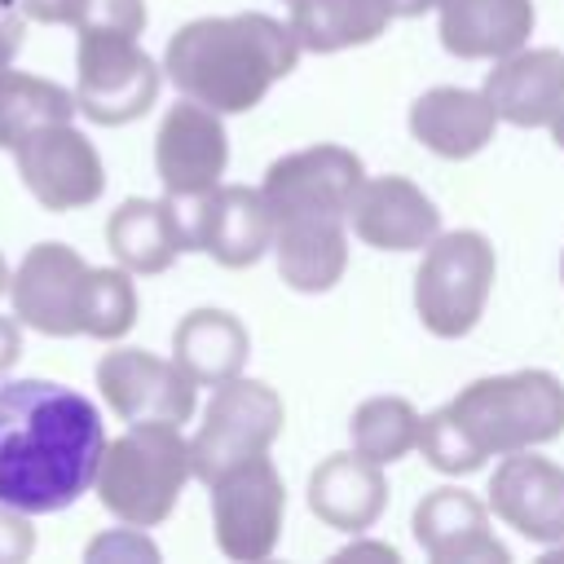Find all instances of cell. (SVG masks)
Wrapping results in <instances>:
<instances>
[{"label": "cell", "mask_w": 564, "mask_h": 564, "mask_svg": "<svg viewBox=\"0 0 564 564\" xmlns=\"http://www.w3.org/2000/svg\"><path fill=\"white\" fill-rule=\"evenodd\" d=\"M106 454L97 405L53 379H13L0 388V502L48 516L79 502Z\"/></svg>", "instance_id": "obj_1"}, {"label": "cell", "mask_w": 564, "mask_h": 564, "mask_svg": "<svg viewBox=\"0 0 564 564\" xmlns=\"http://www.w3.org/2000/svg\"><path fill=\"white\" fill-rule=\"evenodd\" d=\"M564 432V383L551 370H511L467 383L423 414L419 449L445 476H471L489 458L546 445Z\"/></svg>", "instance_id": "obj_2"}, {"label": "cell", "mask_w": 564, "mask_h": 564, "mask_svg": "<svg viewBox=\"0 0 564 564\" xmlns=\"http://www.w3.org/2000/svg\"><path fill=\"white\" fill-rule=\"evenodd\" d=\"M300 53L304 48L291 22L269 13L194 18L167 40L163 75L189 101H203L220 115H247L278 79L295 70Z\"/></svg>", "instance_id": "obj_3"}, {"label": "cell", "mask_w": 564, "mask_h": 564, "mask_svg": "<svg viewBox=\"0 0 564 564\" xmlns=\"http://www.w3.org/2000/svg\"><path fill=\"white\" fill-rule=\"evenodd\" d=\"M189 476L194 467L181 423H128L123 436L106 441L93 489L119 524L154 529L172 516Z\"/></svg>", "instance_id": "obj_4"}, {"label": "cell", "mask_w": 564, "mask_h": 564, "mask_svg": "<svg viewBox=\"0 0 564 564\" xmlns=\"http://www.w3.org/2000/svg\"><path fill=\"white\" fill-rule=\"evenodd\" d=\"M494 278H498V256L485 234L476 229L436 234L414 269V313L423 330L436 339L471 335L476 322L485 317Z\"/></svg>", "instance_id": "obj_5"}, {"label": "cell", "mask_w": 564, "mask_h": 564, "mask_svg": "<svg viewBox=\"0 0 564 564\" xmlns=\"http://www.w3.org/2000/svg\"><path fill=\"white\" fill-rule=\"evenodd\" d=\"M282 423H286V405L264 379L238 375V379L216 383V392L203 410V423L189 436L194 480L212 485L225 471L269 454V445L282 436Z\"/></svg>", "instance_id": "obj_6"}, {"label": "cell", "mask_w": 564, "mask_h": 564, "mask_svg": "<svg viewBox=\"0 0 564 564\" xmlns=\"http://www.w3.org/2000/svg\"><path fill=\"white\" fill-rule=\"evenodd\" d=\"M163 84V66L137 44V35L79 26L75 44V101L101 128L141 119Z\"/></svg>", "instance_id": "obj_7"}, {"label": "cell", "mask_w": 564, "mask_h": 564, "mask_svg": "<svg viewBox=\"0 0 564 564\" xmlns=\"http://www.w3.org/2000/svg\"><path fill=\"white\" fill-rule=\"evenodd\" d=\"M207 489H212V529H216L220 555L238 564L269 560L286 520V489L269 454L225 471Z\"/></svg>", "instance_id": "obj_8"}, {"label": "cell", "mask_w": 564, "mask_h": 564, "mask_svg": "<svg viewBox=\"0 0 564 564\" xmlns=\"http://www.w3.org/2000/svg\"><path fill=\"white\" fill-rule=\"evenodd\" d=\"M13 163L31 198L48 212H79L97 203L106 189L101 154L75 123L35 128L13 145Z\"/></svg>", "instance_id": "obj_9"}, {"label": "cell", "mask_w": 564, "mask_h": 564, "mask_svg": "<svg viewBox=\"0 0 564 564\" xmlns=\"http://www.w3.org/2000/svg\"><path fill=\"white\" fill-rule=\"evenodd\" d=\"M361 181H366L361 159L348 145L322 141V145H304V150H291V154L273 159L264 181H260V189H264V198L273 207V220L308 216V212L348 220Z\"/></svg>", "instance_id": "obj_10"}, {"label": "cell", "mask_w": 564, "mask_h": 564, "mask_svg": "<svg viewBox=\"0 0 564 564\" xmlns=\"http://www.w3.org/2000/svg\"><path fill=\"white\" fill-rule=\"evenodd\" d=\"M93 264L66 242H35L9 278L13 317L40 335H84V286Z\"/></svg>", "instance_id": "obj_11"}, {"label": "cell", "mask_w": 564, "mask_h": 564, "mask_svg": "<svg viewBox=\"0 0 564 564\" xmlns=\"http://www.w3.org/2000/svg\"><path fill=\"white\" fill-rule=\"evenodd\" d=\"M97 388L123 423H189L198 383L176 366V357H154L145 348H115L97 361Z\"/></svg>", "instance_id": "obj_12"}, {"label": "cell", "mask_w": 564, "mask_h": 564, "mask_svg": "<svg viewBox=\"0 0 564 564\" xmlns=\"http://www.w3.org/2000/svg\"><path fill=\"white\" fill-rule=\"evenodd\" d=\"M225 163H229V137L220 110L181 97L154 132V172L163 181V194L172 198L212 194L225 176Z\"/></svg>", "instance_id": "obj_13"}, {"label": "cell", "mask_w": 564, "mask_h": 564, "mask_svg": "<svg viewBox=\"0 0 564 564\" xmlns=\"http://www.w3.org/2000/svg\"><path fill=\"white\" fill-rule=\"evenodd\" d=\"M489 511L529 542H564V467L533 449L502 454L489 480Z\"/></svg>", "instance_id": "obj_14"}, {"label": "cell", "mask_w": 564, "mask_h": 564, "mask_svg": "<svg viewBox=\"0 0 564 564\" xmlns=\"http://www.w3.org/2000/svg\"><path fill=\"white\" fill-rule=\"evenodd\" d=\"M410 529L432 564H507L511 560V551L489 533V507L458 485H441L423 494Z\"/></svg>", "instance_id": "obj_15"}, {"label": "cell", "mask_w": 564, "mask_h": 564, "mask_svg": "<svg viewBox=\"0 0 564 564\" xmlns=\"http://www.w3.org/2000/svg\"><path fill=\"white\" fill-rule=\"evenodd\" d=\"M348 220L375 251H423L441 234L436 203L410 176H366Z\"/></svg>", "instance_id": "obj_16"}, {"label": "cell", "mask_w": 564, "mask_h": 564, "mask_svg": "<svg viewBox=\"0 0 564 564\" xmlns=\"http://www.w3.org/2000/svg\"><path fill=\"white\" fill-rule=\"evenodd\" d=\"M388 507V476L383 463L344 449V454H326L313 476H308V511L339 533H366L375 529V520Z\"/></svg>", "instance_id": "obj_17"}, {"label": "cell", "mask_w": 564, "mask_h": 564, "mask_svg": "<svg viewBox=\"0 0 564 564\" xmlns=\"http://www.w3.org/2000/svg\"><path fill=\"white\" fill-rule=\"evenodd\" d=\"M485 97L511 128H551L564 106V53L560 48H516L485 75Z\"/></svg>", "instance_id": "obj_18"}, {"label": "cell", "mask_w": 564, "mask_h": 564, "mask_svg": "<svg viewBox=\"0 0 564 564\" xmlns=\"http://www.w3.org/2000/svg\"><path fill=\"white\" fill-rule=\"evenodd\" d=\"M533 0H436V35L463 62H498L529 44Z\"/></svg>", "instance_id": "obj_19"}, {"label": "cell", "mask_w": 564, "mask_h": 564, "mask_svg": "<svg viewBox=\"0 0 564 564\" xmlns=\"http://www.w3.org/2000/svg\"><path fill=\"white\" fill-rule=\"evenodd\" d=\"M198 251L225 269H251L264 251H273V207L264 189L220 181L203 198Z\"/></svg>", "instance_id": "obj_20"}, {"label": "cell", "mask_w": 564, "mask_h": 564, "mask_svg": "<svg viewBox=\"0 0 564 564\" xmlns=\"http://www.w3.org/2000/svg\"><path fill=\"white\" fill-rule=\"evenodd\" d=\"M498 110L485 97V88H427L410 106V132L423 150L441 159H471L480 154L498 132Z\"/></svg>", "instance_id": "obj_21"}, {"label": "cell", "mask_w": 564, "mask_h": 564, "mask_svg": "<svg viewBox=\"0 0 564 564\" xmlns=\"http://www.w3.org/2000/svg\"><path fill=\"white\" fill-rule=\"evenodd\" d=\"M348 220L344 216H282L273 220V256L278 273L300 295L330 291L348 269Z\"/></svg>", "instance_id": "obj_22"}, {"label": "cell", "mask_w": 564, "mask_h": 564, "mask_svg": "<svg viewBox=\"0 0 564 564\" xmlns=\"http://www.w3.org/2000/svg\"><path fill=\"white\" fill-rule=\"evenodd\" d=\"M172 357L198 388H216L247 370L251 335L225 308H194L172 330Z\"/></svg>", "instance_id": "obj_23"}, {"label": "cell", "mask_w": 564, "mask_h": 564, "mask_svg": "<svg viewBox=\"0 0 564 564\" xmlns=\"http://www.w3.org/2000/svg\"><path fill=\"white\" fill-rule=\"evenodd\" d=\"M106 247L128 273H163L181 256V234L167 198H128L106 220Z\"/></svg>", "instance_id": "obj_24"}, {"label": "cell", "mask_w": 564, "mask_h": 564, "mask_svg": "<svg viewBox=\"0 0 564 564\" xmlns=\"http://www.w3.org/2000/svg\"><path fill=\"white\" fill-rule=\"evenodd\" d=\"M383 0H291V31L304 53H344L388 31Z\"/></svg>", "instance_id": "obj_25"}, {"label": "cell", "mask_w": 564, "mask_h": 564, "mask_svg": "<svg viewBox=\"0 0 564 564\" xmlns=\"http://www.w3.org/2000/svg\"><path fill=\"white\" fill-rule=\"evenodd\" d=\"M75 115L79 101L70 88L26 70H0V150H13L35 128L70 123Z\"/></svg>", "instance_id": "obj_26"}, {"label": "cell", "mask_w": 564, "mask_h": 564, "mask_svg": "<svg viewBox=\"0 0 564 564\" xmlns=\"http://www.w3.org/2000/svg\"><path fill=\"white\" fill-rule=\"evenodd\" d=\"M419 432H423V414L405 397H370L348 419L352 449L375 458V463H383V467H392L405 454H414L419 449Z\"/></svg>", "instance_id": "obj_27"}, {"label": "cell", "mask_w": 564, "mask_h": 564, "mask_svg": "<svg viewBox=\"0 0 564 564\" xmlns=\"http://www.w3.org/2000/svg\"><path fill=\"white\" fill-rule=\"evenodd\" d=\"M137 326V286L132 273L119 269H93L84 286V335L93 339H123Z\"/></svg>", "instance_id": "obj_28"}, {"label": "cell", "mask_w": 564, "mask_h": 564, "mask_svg": "<svg viewBox=\"0 0 564 564\" xmlns=\"http://www.w3.org/2000/svg\"><path fill=\"white\" fill-rule=\"evenodd\" d=\"M84 555L88 560H106V564H115V560H132V564H154L159 560V546L145 538V529H137V524H123V529H106L101 538H93L88 546H84Z\"/></svg>", "instance_id": "obj_29"}, {"label": "cell", "mask_w": 564, "mask_h": 564, "mask_svg": "<svg viewBox=\"0 0 564 564\" xmlns=\"http://www.w3.org/2000/svg\"><path fill=\"white\" fill-rule=\"evenodd\" d=\"M97 26V31H119V35H141L145 31V0H88L75 31Z\"/></svg>", "instance_id": "obj_30"}, {"label": "cell", "mask_w": 564, "mask_h": 564, "mask_svg": "<svg viewBox=\"0 0 564 564\" xmlns=\"http://www.w3.org/2000/svg\"><path fill=\"white\" fill-rule=\"evenodd\" d=\"M31 551H35L31 516L0 502V564H22V560H31Z\"/></svg>", "instance_id": "obj_31"}, {"label": "cell", "mask_w": 564, "mask_h": 564, "mask_svg": "<svg viewBox=\"0 0 564 564\" xmlns=\"http://www.w3.org/2000/svg\"><path fill=\"white\" fill-rule=\"evenodd\" d=\"M22 40H26L22 0H0V70L13 66V57L22 53Z\"/></svg>", "instance_id": "obj_32"}, {"label": "cell", "mask_w": 564, "mask_h": 564, "mask_svg": "<svg viewBox=\"0 0 564 564\" xmlns=\"http://www.w3.org/2000/svg\"><path fill=\"white\" fill-rule=\"evenodd\" d=\"M88 0H22V13L31 22H48V26H75Z\"/></svg>", "instance_id": "obj_33"}, {"label": "cell", "mask_w": 564, "mask_h": 564, "mask_svg": "<svg viewBox=\"0 0 564 564\" xmlns=\"http://www.w3.org/2000/svg\"><path fill=\"white\" fill-rule=\"evenodd\" d=\"M22 322H13V317H0V379L18 366V357H22V330H18Z\"/></svg>", "instance_id": "obj_34"}, {"label": "cell", "mask_w": 564, "mask_h": 564, "mask_svg": "<svg viewBox=\"0 0 564 564\" xmlns=\"http://www.w3.org/2000/svg\"><path fill=\"white\" fill-rule=\"evenodd\" d=\"M335 560H383V564H397L401 555H397V546L392 542H348L344 551H335Z\"/></svg>", "instance_id": "obj_35"}, {"label": "cell", "mask_w": 564, "mask_h": 564, "mask_svg": "<svg viewBox=\"0 0 564 564\" xmlns=\"http://www.w3.org/2000/svg\"><path fill=\"white\" fill-rule=\"evenodd\" d=\"M383 4H388L392 18H419V13L436 9V0H383Z\"/></svg>", "instance_id": "obj_36"}, {"label": "cell", "mask_w": 564, "mask_h": 564, "mask_svg": "<svg viewBox=\"0 0 564 564\" xmlns=\"http://www.w3.org/2000/svg\"><path fill=\"white\" fill-rule=\"evenodd\" d=\"M551 141H555V145L564 150V106H560V115L551 119Z\"/></svg>", "instance_id": "obj_37"}, {"label": "cell", "mask_w": 564, "mask_h": 564, "mask_svg": "<svg viewBox=\"0 0 564 564\" xmlns=\"http://www.w3.org/2000/svg\"><path fill=\"white\" fill-rule=\"evenodd\" d=\"M9 291V264H4V256H0V295Z\"/></svg>", "instance_id": "obj_38"}, {"label": "cell", "mask_w": 564, "mask_h": 564, "mask_svg": "<svg viewBox=\"0 0 564 564\" xmlns=\"http://www.w3.org/2000/svg\"><path fill=\"white\" fill-rule=\"evenodd\" d=\"M560 282H564V256H560Z\"/></svg>", "instance_id": "obj_39"}]
</instances>
